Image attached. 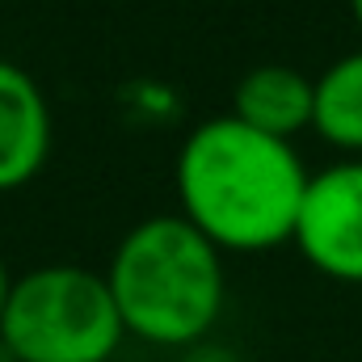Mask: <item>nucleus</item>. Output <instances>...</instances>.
Masks as SVG:
<instances>
[{"mask_svg": "<svg viewBox=\"0 0 362 362\" xmlns=\"http://www.w3.org/2000/svg\"><path fill=\"white\" fill-rule=\"evenodd\" d=\"M350 13H354V25L362 30V0H350Z\"/></svg>", "mask_w": 362, "mask_h": 362, "instance_id": "10", "label": "nucleus"}, {"mask_svg": "<svg viewBox=\"0 0 362 362\" xmlns=\"http://www.w3.org/2000/svg\"><path fill=\"white\" fill-rule=\"evenodd\" d=\"M122 337L105 274L85 266L21 274L0 316V346L17 362H110Z\"/></svg>", "mask_w": 362, "mask_h": 362, "instance_id": "3", "label": "nucleus"}, {"mask_svg": "<svg viewBox=\"0 0 362 362\" xmlns=\"http://www.w3.org/2000/svg\"><path fill=\"white\" fill-rule=\"evenodd\" d=\"M312 110H316V81L286 64H257L232 89V118L286 144L312 127Z\"/></svg>", "mask_w": 362, "mask_h": 362, "instance_id": "6", "label": "nucleus"}, {"mask_svg": "<svg viewBox=\"0 0 362 362\" xmlns=\"http://www.w3.org/2000/svg\"><path fill=\"white\" fill-rule=\"evenodd\" d=\"M55 122L38 81L0 59V194H13L42 173L51 156Z\"/></svg>", "mask_w": 362, "mask_h": 362, "instance_id": "5", "label": "nucleus"}, {"mask_svg": "<svg viewBox=\"0 0 362 362\" xmlns=\"http://www.w3.org/2000/svg\"><path fill=\"white\" fill-rule=\"evenodd\" d=\"M291 245L316 274L362 286V156L308 177Z\"/></svg>", "mask_w": 362, "mask_h": 362, "instance_id": "4", "label": "nucleus"}, {"mask_svg": "<svg viewBox=\"0 0 362 362\" xmlns=\"http://www.w3.org/2000/svg\"><path fill=\"white\" fill-rule=\"evenodd\" d=\"M173 177L177 215L219 253H266L295 236L312 173L286 139L219 114L181 139Z\"/></svg>", "mask_w": 362, "mask_h": 362, "instance_id": "1", "label": "nucleus"}, {"mask_svg": "<svg viewBox=\"0 0 362 362\" xmlns=\"http://www.w3.org/2000/svg\"><path fill=\"white\" fill-rule=\"evenodd\" d=\"M312 131L325 144H333L350 156H362V51L333 59L316 76Z\"/></svg>", "mask_w": 362, "mask_h": 362, "instance_id": "7", "label": "nucleus"}, {"mask_svg": "<svg viewBox=\"0 0 362 362\" xmlns=\"http://www.w3.org/2000/svg\"><path fill=\"white\" fill-rule=\"evenodd\" d=\"M181 362H240L232 350H223V346H194V350H185V358Z\"/></svg>", "mask_w": 362, "mask_h": 362, "instance_id": "8", "label": "nucleus"}, {"mask_svg": "<svg viewBox=\"0 0 362 362\" xmlns=\"http://www.w3.org/2000/svg\"><path fill=\"white\" fill-rule=\"evenodd\" d=\"M122 329L160 350H194L223 312V253L181 215L139 219L110 257Z\"/></svg>", "mask_w": 362, "mask_h": 362, "instance_id": "2", "label": "nucleus"}, {"mask_svg": "<svg viewBox=\"0 0 362 362\" xmlns=\"http://www.w3.org/2000/svg\"><path fill=\"white\" fill-rule=\"evenodd\" d=\"M13 274H8V266H4V257H0V316H4V308H8V295H13Z\"/></svg>", "mask_w": 362, "mask_h": 362, "instance_id": "9", "label": "nucleus"}]
</instances>
